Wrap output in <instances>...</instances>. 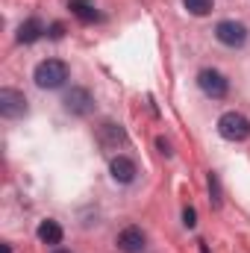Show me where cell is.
<instances>
[{"instance_id": "6da1fadb", "label": "cell", "mask_w": 250, "mask_h": 253, "mask_svg": "<svg viewBox=\"0 0 250 253\" xmlns=\"http://www.w3.org/2000/svg\"><path fill=\"white\" fill-rule=\"evenodd\" d=\"M33 80H36L39 88H47V91L50 88H59V85H65V80H68V65L59 62V59H44V62H39Z\"/></svg>"}, {"instance_id": "7a4b0ae2", "label": "cell", "mask_w": 250, "mask_h": 253, "mask_svg": "<svg viewBox=\"0 0 250 253\" xmlns=\"http://www.w3.org/2000/svg\"><path fill=\"white\" fill-rule=\"evenodd\" d=\"M218 132L227 141H245V138H250V121L242 112H224L218 118Z\"/></svg>"}, {"instance_id": "3957f363", "label": "cell", "mask_w": 250, "mask_h": 253, "mask_svg": "<svg viewBox=\"0 0 250 253\" xmlns=\"http://www.w3.org/2000/svg\"><path fill=\"white\" fill-rule=\"evenodd\" d=\"M197 85H200V91H203L206 97H212V100H221V97H227V91H230L227 77H224L221 71H212V68H203V71L197 74Z\"/></svg>"}, {"instance_id": "277c9868", "label": "cell", "mask_w": 250, "mask_h": 253, "mask_svg": "<svg viewBox=\"0 0 250 253\" xmlns=\"http://www.w3.org/2000/svg\"><path fill=\"white\" fill-rule=\"evenodd\" d=\"M215 39L224 44V47H242L248 42V27L242 21H221L215 27Z\"/></svg>"}, {"instance_id": "5b68a950", "label": "cell", "mask_w": 250, "mask_h": 253, "mask_svg": "<svg viewBox=\"0 0 250 253\" xmlns=\"http://www.w3.org/2000/svg\"><path fill=\"white\" fill-rule=\"evenodd\" d=\"M0 115L3 118H21L27 115V97L15 88H0Z\"/></svg>"}, {"instance_id": "8992f818", "label": "cell", "mask_w": 250, "mask_h": 253, "mask_svg": "<svg viewBox=\"0 0 250 253\" xmlns=\"http://www.w3.org/2000/svg\"><path fill=\"white\" fill-rule=\"evenodd\" d=\"M65 109H68L71 115H88V112L94 109L91 91H88V88H71V91L65 94Z\"/></svg>"}, {"instance_id": "52a82bcc", "label": "cell", "mask_w": 250, "mask_h": 253, "mask_svg": "<svg viewBox=\"0 0 250 253\" xmlns=\"http://www.w3.org/2000/svg\"><path fill=\"white\" fill-rule=\"evenodd\" d=\"M144 245H147V236L138 227H126L118 233V251L121 253H141Z\"/></svg>"}, {"instance_id": "ba28073f", "label": "cell", "mask_w": 250, "mask_h": 253, "mask_svg": "<svg viewBox=\"0 0 250 253\" xmlns=\"http://www.w3.org/2000/svg\"><path fill=\"white\" fill-rule=\"evenodd\" d=\"M109 171H112V177H115V183H132L135 180V162L132 159H126V156H115L112 159V165H109Z\"/></svg>"}, {"instance_id": "9c48e42d", "label": "cell", "mask_w": 250, "mask_h": 253, "mask_svg": "<svg viewBox=\"0 0 250 253\" xmlns=\"http://www.w3.org/2000/svg\"><path fill=\"white\" fill-rule=\"evenodd\" d=\"M44 33H47L44 24H42L39 18H30V21H24V24L18 27V42H21V44H33V42H39Z\"/></svg>"}, {"instance_id": "30bf717a", "label": "cell", "mask_w": 250, "mask_h": 253, "mask_svg": "<svg viewBox=\"0 0 250 253\" xmlns=\"http://www.w3.org/2000/svg\"><path fill=\"white\" fill-rule=\"evenodd\" d=\"M36 236H39V242H42V245H59L65 233H62V227H59L56 221H50V218H47V221H42V224H39Z\"/></svg>"}, {"instance_id": "8fae6325", "label": "cell", "mask_w": 250, "mask_h": 253, "mask_svg": "<svg viewBox=\"0 0 250 253\" xmlns=\"http://www.w3.org/2000/svg\"><path fill=\"white\" fill-rule=\"evenodd\" d=\"M71 12H74L80 21H85V24H91V21H97V18H100L91 0H71Z\"/></svg>"}, {"instance_id": "7c38bea8", "label": "cell", "mask_w": 250, "mask_h": 253, "mask_svg": "<svg viewBox=\"0 0 250 253\" xmlns=\"http://www.w3.org/2000/svg\"><path fill=\"white\" fill-rule=\"evenodd\" d=\"M100 141H103V147H118L124 141V129L118 124H103L100 126Z\"/></svg>"}, {"instance_id": "4fadbf2b", "label": "cell", "mask_w": 250, "mask_h": 253, "mask_svg": "<svg viewBox=\"0 0 250 253\" xmlns=\"http://www.w3.org/2000/svg\"><path fill=\"white\" fill-rule=\"evenodd\" d=\"M183 6L191 15H197V18H203V15L212 12V0H183Z\"/></svg>"}, {"instance_id": "5bb4252c", "label": "cell", "mask_w": 250, "mask_h": 253, "mask_svg": "<svg viewBox=\"0 0 250 253\" xmlns=\"http://www.w3.org/2000/svg\"><path fill=\"white\" fill-rule=\"evenodd\" d=\"M183 224H186L188 230H191V227L197 224V212H194L191 206H186V209H183Z\"/></svg>"}, {"instance_id": "9a60e30c", "label": "cell", "mask_w": 250, "mask_h": 253, "mask_svg": "<svg viewBox=\"0 0 250 253\" xmlns=\"http://www.w3.org/2000/svg\"><path fill=\"white\" fill-rule=\"evenodd\" d=\"M209 191H212V200H215V206L221 203V191H218V177L215 174H209Z\"/></svg>"}, {"instance_id": "2e32d148", "label": "cell", "mask_w": 250, "mask_h": 253, "mask_svg": "<svg viewBox=\"0 0 250 253\" xmlns=\"http://www.w3.org/2000/svg\"><path fill=\"white\" fill-rule=\"evenodd\" d=\"M156 147H159V153H165V156H171V153H174V150H171V141H168V138H162V135L156 138Z\"/></svg>"}, {"instance_id": "e0dca14e", "label": "cell", "mask_w": 250, "mask_h": 253, "mask_svg": "<svg viewBox=\"0 0 250 253\" xmlns=\"http://www.w3.org/2000/svg\"><path fill=\"white\" fill-rule=\"evenodd\" d=\"M65 36V27L62 24H53V27H50V39H62Z\"/></svg>"}, {"instance_id": "ac0fdd59", "label": "cell", "mask_w": 250, "mask_h": 253, "mask_svg": "<svg viewBox=\"0 0 250 253\" xmlns=\"http://www.w3.org/2000/svg\"><path fill=\"white\" fill-rule=\"evenodd\" d=\"M200 253H209V248H206V245H203V242H200Z\"/></svg>"}, {"instance_id": "d6986e66", "label": "cell", "mask_w": 250, "mask_h": 253, "mask_svg": "<svg viewBox=\"0 0 250 253\" xmlns=\"http://www.w3.org/2000/svg\"><path fill=\"white\" fill-rule=\"evenodd\" d=\"M53 253H71V251H53Z\"/></svg>"}]
</instances>
